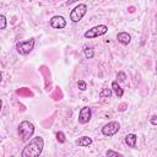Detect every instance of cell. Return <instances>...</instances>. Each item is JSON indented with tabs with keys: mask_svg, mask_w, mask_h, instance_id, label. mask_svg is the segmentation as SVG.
Wrapping results in <instances>:
<instances>
[{
	"mask_svg": "<svg viewBox=\"0 0 157 157\" xmlns=\"http://www.w3.org/2000/svg\"><path fill=\"white\" fill-rule=\"evenodd\" d=\"M77 87L81 90V91H85L87 88V83L83 81V80H78L77 81Z\"/></svg>",
	"mask_w": 157,
	"mask_h": 157,
	"instance_id": "e0dca14e",
	"label": "cell"
},
{
	"mask_svg": "<svg viewBox=\"0 0 157 157\" xmlns=\"http://www.w3.org/2000/svg\"><path fill=\"white\" fill-rule=\"evenodd\" d=\"M91 115H92V112H91V108L90 107H82L80 109V113H78V123L80 124H86L90 121L91 119Z\"/></svg>",
	"mask_w": 157,
	"mask_h": 157,
	"instance_id": "52a82bcc",
	"label": "cell"
},
{
	"mask_svg": "<svg viewBox=\"0 0 157 157\" xmlns=\"http://www.w3.org/2000/svg\"><path fill=\"white\" fill-rule=\"evenodd\" d=\"M156 70H157V63H156Z\"/></svg>",
	"mask_w": 157,
	"mask_h": 157,
	"instance_id": "603a6c76",
	"label": "cell"
},
{
	"mask_svg": "<svg viewBox=\"0 0 157 157\" xmlns=\"http://www.w3.org/2000/svg\"><path fill=\"white\" fill-rule=\"evenodd\" d=\"M120 129V124L118 121H109L108 124H105L103 128H102V134L104 136H113L115 135Z\"/></svg>",
	"mask_w": 157,
	"mask_h": 157,
	"instance_id": "8992f818",
	"label": "cell"
},
{
	"mask_svg": "<svg viewBox=\"0 0 157 157\" xmlns=\"http://www.w3.org/2000/svg\"><path fill=\"white\" fill-rule=\"evenodd\" d=\"M112 96V88H103L99 93L101 98H109Z\"/></svg>",
	"mask_w": 157,
	"mask_h": 157,
	"instance_id": "5bb4252c",
	"label": "cell"
},
{
	"mask_svg": "<svg viewBox=\"0 0 157 157\" xmlns=\"http://www.w3.org/2000/svg\"><path fill=\"white\" fill-rule=\"evenodd\" d=\"M117 39H118V42L121 43L123 45H128V44L130 43V40H131V36H130L128 32H120V33H118Z\"/></svg>",
	"mask_w": 157,
	"mask_h": 157,
	"instance_id": "9c48e42d",
	"label": "cell"
},
{
	"mask_svg": "<svg viewBox=\"0 0 157 157\" xmlns=\"http://www.w3.org/2000/svg\"><path fill=\"white\" fill-rule=\"evenodd\" d=\"M17 93H18V94H28V96L32 94L31 91H28V90H26V88H21V90H18Z\"/></svg>",
	"mask_w": 157,
	"mask_h": 157,
	"instance_id": "ffe728a7",
	"label": "cell"
},
{
	"mask_svg": "<svg viewBox=\"0 0 157 157\" xmlns=\"http://www.w3.org/2000/svg\"><path fill=\"white\" fill-rule=\"evenodd\" d=\"M56 140H58L60 144H64V142H65L66 139H65V135H64L63 131H58V132H56Z\"/></svg>",
	"mask_w": 157,
	"mask_h": 157,
	"instance_id": "2e32d148",
	"label": "cell"
},
{
	"mask_svg": "<svg viewBox=\"0 0 157 157\" xmlns=\"http://www.w3.org/2000/svg\"><path fill=\"white\" fill-rule=\"evenodd\" d=\"M0 22H1L0 28H1V29H5V28H6V17H5L4 15L0 16Z\"/></svg>",
	"mask_w": 157,
	"mask_h": 157,
	"instance_id": "d6986e66",
	"label": "cell"
},
{
	"mask_svg": "<svg viewBox=\"0 0 157 157\" xmlns=\"http://www.w3.org/2000/svg\"><path fill=\"white\" fill-rule=\"evenodd\" d=\"M75 144L78 147H88L90 145H92V139L90 136H81L75 141Z\"/></svg>",
	"mask_w": 157,
	"mask_h": 157,
	"instance_id": "30bf717a",
	"label": "cell"
},
{
	"mask_svg": "<svg viewBox=\"0 0 157 157\" xmlns=\"http://www.w3.org/2000/svg\"><path fill=\"white\" fill-rule=\"evenodd\" d=\"M49 22H50V26H52L53 28H56V29L65 28V26H66V20H65L63 16H59V15L53 16Z\"/></svg>",
	"mask_w": 157,
	"mask_h": 157,
	"instance_id": "ba28073f",
	"label": "cell"
},
{
	"mask_svg": "<svg viewBox=\"0 0 157 157\" xmlns=\"http://www.w3.org/2000/svg\"><path fill=\"white\" fill-rule=\"evenodd\" d=\"M86 12H87V5H85V4H78V5L71 11V13H70V20H71L72 22H78V21L82 20V17L86 15Z\"/></svg>",
	"mask_w": 157,
	"mask_h": 157,
	"instance_id": "5b68a950",
	"label": "cell"
},
{
	"mask_svg": "<svg viewBox=\"0 0 157 157\" xmlns=\"http://www.w3.org/2000/svg\"><path fill=\"white\" fill-rule=\"evenodd\" d=\"M150 123H151L152 125H157V115H152V117L150 118Z\"/></svg>",
	"mask_w": 157,
	"mask_h": 157,
	"instance_id": "44dd1931",
	"label": "cell"
},
{
	"mask_svg": "<svg viewBox=\"0 0 157 157\" xmlns=\"http://www.w3.org/2000/svg\"><path fill=\"white\" fill-rule=\"evenodd\" d=\"M136 140H137V136L135 134H128L125 136V144L131 147V148H135L136 147Z\"/></svg>",
	"mask_w": 157,
	"mask_h": 157,
	"instance_id": "8fae6325",
	"label": "cell"
},
{
	"mask_svg": "<svg viewBox=\"0 0 157 157\" xmlns=\"http://www.w3.org/2000/svg\"><path fill=\"white\" fill-rule=\"evenodd\" d=\"M112 90L114 91V93H115V96H117L118 98H121V97H123L124 91H123V88L119 86V82H118V81H113V82H112Z\"/></svg>",
	"mask_w": 157,
	"mask_h": 157,
	"instance_id": "7c38bea8",
	"label": "cell"
},
{
	"mask_svg": "<svg viewBox=\"0 0 157 157\" xmlns=\"http://www.w3.org/2000/svg\"><path fill=\"white\" fill-rule=\"evenodd\" d=\"M76 1H78V0H67V5H71V4L76 2Z\"/></svg>",
	"mask_w": 157,
	"mask_h": 157,
	"instance_id": "7402d4cb",
	"label": "cell"
},
{
	"mask_svg": "<svg viewBox=\"0 0 157 157\" xmlns=\"http://www.w3.org/2000/svg\"><path fill=\"white\" fill-rule=\"evenodd\" d=\"M17 132H18V136L21 137V141L27 142L34 134V125L27 120H23L20 123Z\"/></svg>",
	"mask_w": 157,
	"mask_h": 157,
	"instance_id": "7a4b0ae2",
	"label": "cell"
},
{
	"mask_svg": "<svg viewBox=\"0 0 157 157\" xmlns=\"http://www.w3.org/2000/svg\"><path fill=\"white\" fill-rule=\"evenodd\" d=\"M44 147V140L40 136H36L32 137L29 140V142L25 146L21 156L22 157H38Z\"/></svg>",
	"mask_w": 157,
	"mask_h": 157,
	"instance_id": "6da1fadb",
	"label": "cell"
},
{
	"mask_svg": "<svg viewBox=\"0 0 157 157\" xmlns=\"http://www.w3.org/2000/svg\"><path fill=\"white\" fill-rule=\"evenodd\" d=\"M108 32V27L105 25H98V26H94L92 27L91 29L86 31L85 32V38H96V37H99V36H103Z\"/></svg>",
	"mask_w": 157,
	"mask_h": 157,
	"instance_id": "277c9868",
	"label": "cell"
},
{
	"mask_svg": "<svg viewBox=\"0 0 157 157\" xmlns=\"http://www.w3.org/2000/svg\"><path fill=\"white\" fill-rule=\"evenodd\" d=\"M33 48H34V39H33V38H29L28 40H23V42L16 43V50H17L21 55H27V54H29Z\"/></svg>",
	"mask_w": 157,
	"mask_h": 157,
	"instance_id": "3957f363",
	"label": "cell"
},
{
	"mask_svg": "<svg viewBox=\"0 0 157 157\" xmlns=\"http://www.w3.org/2000/svg\"><path fill=\"white\" fill-rule=\"evenodd\" d=\"M83 53H85V56H86L87 59H92L93 55H94V52H93V48H92V47L85 48V49H83Z\"/></svg>",
	"mask_w": 157,
	"mask_h": 157,
	"instance_id": "4fadbf2b",
	"label": "cell"
},
{
	"mask_svg": "<svg viewBox=\"0 0 157 157\" xmlns=\"http://www.w3.org/2000/svg\"><path fill=\"white\" fill-rule=\"evenodd\" d=\"M105 155L109 157V156H115V157H121L123 155L121 153H119V152H115V151H112V150H108L107 152H105Z\"/></svg>",
	"mask_w": 157,
	"mask_h": 157,
	"instance_id": "ac0fdd59",
	"label": "cell"
},
{
	"mask_svg": "<svg viewBox=\"0 0 157 157\" xmlns=\"http://www.w3.org/2000/svg\"><path fill=\"white\" fill-rule=\"evenodd\" d=\"M125 78H126V75H125V72H123V71H119V72L117 74V81H118V82H124V81H125Z\"/></svg>",
	"mask_w": 157,
	"mask_h": 157,
	"instance_id": "9a60e30c",
	"label": "cell"
}]
</instances>
